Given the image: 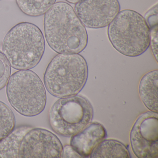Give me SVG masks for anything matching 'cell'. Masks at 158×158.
Returning <instances> with one entry per match:
<instances>
[{"mask_svg": "<svg viewBox=\"0 0 158 158\" xmlns=\"http://www.w3.org/2000/svg\"><path fill=\"white\" fill-rule=\"evenodd\" d=\"M158 70L144 75L139 85V93L142 102L151 111L158 113Z\"/></svg>", "mask_w": 158, "mask_h": 158, "instance_id": "cell-11", "label": "cell"}, {"mask_svg": "<svg viewBox=\"0 0 158 158\" xmlns=\"http://www.w3.org/2000/svg\"><path fill=\"white\" fill-rule=\"evenodd\" d=\"M90 158H130L127 147L122 142L115 139L102 140L92 152Z\"/></svg>", "mask_w": 158, "mask_h": 158, "instance_id": "cell-12", "label": "cell"}, {"mask_svg": "<svg viewBox=\"0 0 158 158\" xmlns=\"http://www.w3.org/2000/svg\"><path fill=\"white\" fill-rule=\"evenodd\" d=\"M108 36L114 49L129 57L144 53L150 47V28L140 14L131 10L121 11L108 26Z\"/></svg>", "mask_w": 158, "mask_h": 158, "instance_id": "cell-5", "label": "cell"}, {"mask_svg": "<svg viewBox=\"0 0 158 158\" xmlns=\"http://www.w3.org/2000/svg\"><path fill=\"white\" fill-rule=\"evenodd\" d=\"M150 28V37L152 51L156 61H158V24L151 27Z\"/></svg>", "mask_w": 158, "mask_h": 158, "instance_id": "cell-16", "label": "cell"}, {"mask_svg": "<svg viewBox=\"0 0 158 158\" xmlns=\"http://www.w3.org/2000/svg\"><path fill=\"white\" fill-rule=\"evenodd\" d=\"M15 116L11 109L0 101V141L15 129Z\"/></svg>", "mask_w": 158, "mask_h": 158, "instance_id": "cell-14", "label": "cell"}, {"mask_svg": "<svg viewBox=\"0 0 158 158\" xmlns=\"http://www.w3.org/2000/svg\"><path fill=\"white\" fill-rule=\"evenodd\" d=\"M130 140L137 158H158V113L150 111L141 114L132 127Z\"/></svg>", "mask_w": 158, "mask_h": 158, "instance_id": "cell-8", "label": "cell"}, {"mask_svg": "<svg viewBox=\"0 0 158 158\" xmlns=\"http://www.w3.org/2000/svg\"><path fill=\"white\" fill-rule=\"evenodd\" d=\"M45 38L50 48L59 54H79L86 48V29L70 4L54 3L45 14Z\"/></svg>", "mask_w": 158, "mask_h": 158, "instance_id": "cell-1", "label": "cell"}, {"mask_svg": "<svg viewBox=\"0 0 158 158\" xmlns=\"http://www.w3.org/2000/svg\"><path fill=\"white\" fill-rule=\"evenodd\" d=\"M11 73V65L3 52L0 51V90L7 85Z\"/></svg>", "mask_w": 158, "mask_h": 158, "instance_id": "cell-15", "label": "cell"}, {"mask_svg": "<svg viewBox=\"0 0 158 158\" xmlns=\"http://www.w3.org/2000/svg\"><path fill=\"white\" fill-rule=\"evenodd\" d=\"M93 114V107L89 101L76 95L57 101L50 110L49 121L55 133L70 137L90 123Z\"/></svg>", "mask_w": 158, "mask_h": 158, "instance_id": "cell-7", "label": "cell"}, {"mask_svg": "<svg viewBox=\"0 0 158 158\" xmlns=\"http://www.w3.org/2000/svg\"><path fill=\"white\" fill-rule=\"evenodd\" d=\"M7 98L18 113L32 117L45 109L47 94L43 82L30 70H19L12 75L6 86Z\"/></svg>", "mask_w": 158, "mask_h": 158, "instance_id": "cell-6", "label": "cell"}, {"mask_svg": "<svg viewBox=\"0 0 158 158\" xmlns=\"http://www.w3.org/2000/svg\"><path fill=\"white\" fill-rule=\"evenodd\" d=\"M61 158H82L81 156L72 148L71 145H65L63 148Z\"/></svg>", "mask_w": 158, "mask_h": 158, "instance_id": "cell-18", "label": "cell"}, {"mask_svg": "<svg viewBox=\"0 0 158 158\" xmlns=\"http://www.w3.org/2000/svg\"><path fill=\"white\" fill-rule=\"evenodd\" d=\"M56 0H15L21 11L26 15L37 17L45 14Z\"/></svg>", "mask_w": 158, "mask_h": 158, "instance_id": "cell-13", "label": "cell"}, {"mask_svg": "<svg viewBox=\"0 0 158 158\" xmlns=\"http://www.w3.org/2000/svg\"><path fill=\"white\" fill-rule=\"evenodd\" d=\"M62 144L44 128L21 126L0 141V158H60Z\"/></svg>", "mask_w": 158, "mask_h": 158, "instance_id": "cell-2", "label": "cell"}, {"mask_svg": "<svg viewBox=\"0 0 158 158\" xmlns=\"http://www.w3.org/2000/svg\"><path fill=\"white\" fill-rule=\"evenodd\" d=\"M65 1L69 3H72V4H76L80 0H65Z\"/></svg>", "mask_w": 158, "mask_h": 158, "instance_id": "cell-19", "label": "cell"}, {"mask_svg": "<svg viewBox=\"0 0 158 158\" xmlns=\"http://www.w3.org/2000/svg\"><path fill=\"white\" fill-rule=\"evenodd\" d=\"M121 9L118 0H80L74 11L85 27L104 28L113 21Z\"/></svg>", "mask_w": 158, "mask_h": 158, "instance_id": "cell-9", "label": "cell"}, {"mask_svg": "<svg viewBox=\"0 0 158 158\" xmlns=\"http://www.w3.org/2000/svg\"><path fill=\"white\" fill-rule=\"evenodd\" d=\"M106 137L107 131L102 124L90 123L83 130L72 136L70 145L82 158H88Z\"/></svg>", "mask_w": 158, "mask_h": 158, "instance_id": "cell-10", "label": "cell"}, {"mask_svg": "<svg viewBox=\"0 0 158 158\" xmlns=\"http://www.w3.org/2000/svg\"><path fill=\"white\" fill-rule=\"evenodd\" d=\"M44 35L36 25L19 23L6 34L2 44L3 53L11 66L17 70H29L39 64L45 52Z\"/></svg>", "mask_w": 158, "mask_h": 158, "instance_id": "cell-3", "label": "cell"}, {"mask_svg": "<svg viewBox=\"0 0 158 158\" xmlns=\"http://www.w3.org/2000/svg\"><path fill=\"white\" fill-rule=\"evenodd\" d=\"M144 18L149 27L158 24V4L157 3L146 12Z\"/></svg>", "mask_w": 158, "mask_h": 158, "instance_id": "cell-17", "label": "cell"}, {"mask_svg": "<svg viewBox=\"0 0 158 158\" xmlns=\"http://www.w3.org/2000/svg\"><path fill=\"white\" fill-rule=\"evenodd\" d=\"M88 77L85 59L79 54H58L49 63L44 75L48 91L54 97L63 98L77 95Z\"/></svg>", "mask_w": 158, "mask_h": 158, "instance_id": "cell-4", "label": "cell"}]
</instances>
